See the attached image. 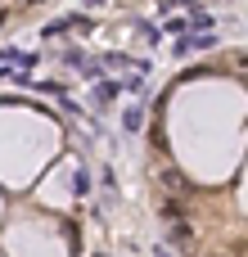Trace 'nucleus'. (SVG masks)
I'll list each match as a JSON object with an SVG mask.
<instances>
[{
    "label": "nucleus",
    "mask_w": 248,
    "mask_h": 257,
    "mask_svg": "<svg viewBox=\"0 0 248 257\" xmlns=\"http://www.w3.org/2000/svg\"><path fill=\"white\" fill-rule=\"evenodd\" d=\"M72 190H77V199H86V194H90V172H86V167L77 172V185H72Z\"/></svg>",
    "instance_id": "obj_8"
},
{
    "label": "nucleus",
    "mask_w": 248,
    "mask_h": 257,
    "mask_svg": "<svg viewBox=\"0 0 248 257\" xmlns=\"http://www.w3.org/2000/svg\"><path fill=\"white\" fill-rule=\"evenodd\" d=\"M122 126H127V131H140V126H145V113H140V108H127Z\"/></svg>",
    "instance_id": "obj_7"
},
{
    "label": "nucleus",
    "mask_w": 248,
    "mask_h": 257,
    "mask_svg": "<svg viewBox=\"0 0 248 257\" xmlns=\"http://www.w3.org/2000/svg\"><path fill=\"white\" fill-rule=\"evenodd\" d=\"M113 95H117V81H104V77H99V81H95V104H104V99H113Z\"/></svg>",
    "instance_id": "obj_5"
},
{
    "label": "nucleus",
    "mask_w": 248,
    "mask_h": 257,
    "mask_svg": "<svg viewBox=\"0 0 248 257\" xmlns=\"http://www.w3.org/2000/svg\"><path fill=\"white\" fill-rule=\"evenodd\" d=\"M117 90H131V95H140V90H145V72H136V77H122V81H117Z\"/></svg>",
    "instance_id": "obj_6"
},
{
    "label": "nucleus",
    "mask_w": 248,
    "mask_h": 257,
    "mask_svg": "<svg viewBox=\"0 0 248 257\" xmlns=\"http://www.w3.org/2000/svg\"><path fill=\"white\" fill-rule=\"evenodd\" d=\"M185 32H212V14H190V23H185Z\"/></svg>",
    "instance_id": "obj_4"
},
{
    "label": "nucleus",
    "mask_w": 248,
    "mask_h": 257,
    "mask_svg": "<svg viewBox=\"0 0 248 257\" xmlns=\"http://www.w3.org/2000/svg\"><path fill=\"white\" fill-rule=\"evenodd\" d=\"M81 5H104V0H81Z\"/></svg>",
    "instance_id": "obj_9"
},
{
    "label": "nucleus",
    "mask_w": 248,
    "mask_h": 257,
    "mask_svg": "<svg viewBox=\"0 0 248 257\" xmlns=\"http://www.w3.org/2000/svg\"><path fill=\"white\" fill-rule=\"evenodd\" d=\"M212 45H221V41H217V32H185L172 50L185 59V54H194V50H212Z\"/></svg>",
    "instance_id": "obj_1"
},
{
    "label": "nucleus",
    "mask_w": 248,
    "mask_h": 257,
    "mask_svg": "<svg viewBox=\"0 0 248 257\" xmlns=\"http://www.w3.org/2000/svg\"><path fill=\"white\" fill-rule=\"evenodd\" d=\"M163 185H167V194H194V185H190L181 172H167V176H163Z\"/></svg>",
    "instance_id": "obj_3"
},
{
    "label": "nucleus",
    "mask_w": 248,
    "mask_h": 257,
    "mask_svg": "<svg viewBox=\"0 0 248 257\" xmlns=\"http://www.w3.org/2000/svg\"><path fill=\"white\" fill-rule=\"evenodd\" d=\"M0 104H9V99H0Z\"/></svg>",
    "instance_id": "obj_10"
},
{
    "label": "nucleus",
    "mask_w": 248,
    "mask_h": 257,
    "mask_svg": "<svg viewBox=\"0 0 248 257\" xmlns=\"http://www.w3.org/2000/svg\"><path fill=\"white\" fill-rule=\"evenodd\" d=\"M9 63H14V68H32V63H36V54H32V50H14V45H9V50H0V68H9Z\"/></svg>",
    "instance_id": "obj_2"
}]
</instances>
